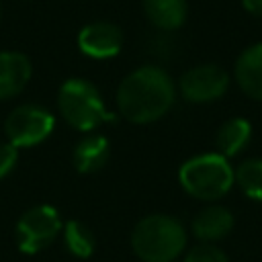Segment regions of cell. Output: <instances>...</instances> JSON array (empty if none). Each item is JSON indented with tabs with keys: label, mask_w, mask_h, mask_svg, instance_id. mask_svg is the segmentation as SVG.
<instances>
[{
	"label": "cell",
	"mask_w": 262,
	"mask_h": 262,
	"mask_svg": "<svg viewBox=\"0 0 262 262\" xmlns=\"http://www.w3.org/2000/svg\"><path fill=\"white\" fill-rule=\"evenodd\" d=\"M57 106L63 119L78 131H92L102 123L115 121V115L106 111L98 88L84 78H70L61 84Z\"/></svg>",
	"instance_id": "cell-4"
},
{
	"label": "cell",
	"mask_w": 262,
	"mask_h": 262,
	"mask_svg": "<svg viewBox=\"0 0 262 262\" xmlns=\"http://www.w3.org/2000/svg\"><path fill=\"white\" fill-rule=\"evenodd\" d=\"M55 119L39 104H20L4 121V131L14 147H31L47 139L53 131Z\"/></svg>",
	"instance_id": "cell-5"
},
{
	"label": "cell",
	"mask_w": 262,
	"mask_h": 262,
	"mask_svg": "<svg viewBox=\"0 0 262 262\" xmlns=\"http://www.w3.org/2000/svg\"><path fill=\"white\" fill-rule=\"evenodd\" d=\"M63 244L74 256L88 258L94 250V233L82 221H68L63 229Z\"/></svg>",
	"instance_id": "cell-16"
},
{
	"label": "cell",
	"mask_w": 262,
	"mask_h": 262,
	"mask_svg": "<svg viewBox=\"0 0 262 262\" xmlns=\"http://www.w3.org/2000/svg\"><path fill=\"white\" fill-rule=\"evenodd\" d=\"M176 86L170 74L158 66H141L119 84L117 104L131 123H151L162 119L174 104Z\"/></svg>",
	"instance_id": "cell-1"
},
{
	"label": "cell",
	"mask_w": 262,
	"mask_h": 262,
	"mask_svg": "<svg viewBox=\"0 0 262 262\" xmlns=\"http://www.w3.org/2000/svg\"><path fill=\"white\" fill-rule=\"evenodd\" d=\"M184 262H229V260H227L225 252H221L217 246H213V244H199V246H194L186 254Z\"/></svg>",
	"instance_id": "cell-17"
},
{
	"label": "cell",
	"mask_w": 262,
	"mask_h": 262,
	"mask_svg": "<svg viewBox=\"0 0 262 262\" xmlns=\"http://www.w3.org/2000/svg\"><path fill=\"white\" fill-rule=\"evenodd\" d=\"M252 137V127L246 119L242 117H235V119H229L225 121L219 131H217V147L221 151V156L225 158H231V156H237L250 141Z\"/></svg>",
	"instance_id": "cell-14"
},
{
	"label": "cell",
	"mask_w": 262,
	"mask_h": 262,
	"mask_svg": "<svg viewBox=\"0 0 262 262\" xmlns=\"http://www.w3.org/2000/svg\"><path fill=\"white\" fill-rule=\"evenodd\" d=\"M108 156H111L108 139L104 135H88L74 147L72 160L78 172L92 174L98 172L108 162Z\"/></svg>",
	"instance_id": "cell-13"
},
{
	"label": "cell",
	"mask_w": 262,
	"mask_h": 262,
	"mask_svg": "<svg viewBox=\"0 0 262 262\" xmlns=\"http://www.w3.org/2000/svg\"><path fill=\"white\" fill-rule=\"evenodd\" d=\"M18 160V147H14L10 141L0 143V178L8 176Z\"/></svg>",
	"instance_id": "cell-18"
},
{
	"label": "cell",
	"mask_w": 262,
	"mask_h": 262,
	"mask_svg": "<svg viewBox=\"0 0 262 262\" xmlns=\"http://www.w3.org/2000/svg\"><path fill=\"white\" fill-rule=\"evenodd\" d=\"M182 188L201 201H215L229 192L235 172L221 154H201L186 160L178 172Z\"/></svg>",
	"instance_id": "cell-3"
},
{
	"label": "cell",
	"mask_w": 262,
	"mask_h": 262,
	"mask_svg": "<svg viewBox=\"0 0 262 262\" xmlns=\"http://www.w3.org/2000/svg\"><path fill=\"white\" fill-rule=\"evenodd\" d=\"M242 6L246 8V12L254 16H262V0H242Z\"/></svg>",
	"instance_id": "cell-19"
},
{
	"label": "cell",
	"mask_w": 262,
	"mask_h": 262,
	"mask_svg": "<svg viewBox=\"0 0 262 262\" xmlns=\"http://www.w3.org/2000/svg\"><path fill=\"white\" fill-rule=\"evenodd\" d=\"M78 47L92 59L115 57L123 47V31L108 20L90 23L78 33Z\"/></svg>",
	"instance_id": "cell-8"
},
{
	"label": "cell",
	"mask_w": 262,
	"mask_h": 262,
	"mask_svg": "<svg viewBox=\"0 0 262 262\" xmlns=\"http://www.w3.org/2000/svg\"><path fill=\"white\" fill-rule=\"evenodd\" d=\"M237 86L254 100H262V43L246 47L233 68Z\"/></svg>",
	"instance_id": "cell-10"
},
{
	"label": "cell",
	"mask_w": 262,
	"mask_h": 262,
	"mask_svg": "<svg viewBox=\"0 0 262 262\" xmlns=\"http://www.w3.org/2000/svg\"><path fill=\"white\" fill-rule=\"evenodd\" d=\"M33 66L20 51H0V100L16 96L31 80Z\"/></svg>",
	"instance_id": "cell-9"
},
{
	"label": "cell",
	"mask_w": 262,
	"mask_h": 262,
	"mask_svg": "<svg viewBox=\"0 0 262 262\" xmlns=\"http://www.w3.org/2000/svg\"><path fill=\"white\" fill-rule=\"evenodd\" d=\"M61 231L59 213L49 205H39L29 209L16 223L18 248L25 254H37L49 246Z\"/></svg>",
	"instance_id": "cell-6"
},
{
	"label": "cell",
	"mask_w": 262,
	"mask_h": 262,
	"mask_svg": "<svg viewBox=\"0 0 262 262\" xmlns=\"http://www.w3.org/2000/svg\"><path fill=\"white\" fill-rule=\"evenodd\" d=\"M233 227V215L229 209L221 205H211L199 211V215L192 219V233L203 244H213L217 239H223Z\"/></svg>",
	"instance_id": "cell-11"
},
{
	"label": "cell",
	"mask_w": 262,
	"mask_h": 262,
	"mask_svg": "<svg viewBox=\"0 0 262 262\" xmlns=\"http://www.w3.org/2000/svg\"><path fill=\"white\" fill-rule=\"evenodd\" d=\"M131 246L143 262H174L186 246V229L170 215H147L135 225Z\"/></svg>",
	"instance_id": "cell-2"
},
{
	"label": "cell",
	"mask_w": 262,
	"mask_h": 262,
	"mask_svg": "<svg viewBox=\"0 0 262 262\" xmlns=\"http://www.w3.org/2000/svg\"><path fill=\"white\" fill-rule=\"evenodd\" d=\"M235 182L242 192L254 201H262V158H250L235 170Z\"/></svg>",
	"instance_id": "cell-15"
},
{
	"label": "cell",
	"mask_w": 262,
	"mask_h": 262,
	"mask_svg": "<svg viewBox=\"0 0 262 262\" xmlns=\"http://www.w3.org/2000/svg\"><path fill=\"white\" fill-rule=\"evenodd\" d=\"M147 20L160 31H176L184 25L188 14L186 0H143Z\"/></svg>",
	"instance_id": "cell-12"
},
{
	"label": "cell",
	"mask_w": 262,
	"mask_h": 262,
	"mask_svg": "<svg viewBox=\"0 0 262 262\" xmlns=\"http://www.w3.org/2000/svg\"><path fill=\"white\" fill-rule=\"evenodd\" d=\"M229 86V76L223 68L215 63H203L190 68L180 78V94L188 102H213L225 94Z\"/></svg>",
	"instance_id": "cell-7"
}]
</instances>
